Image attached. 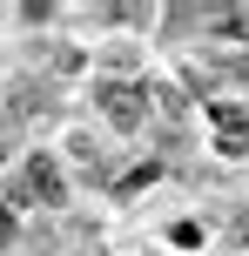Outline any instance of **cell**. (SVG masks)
I'll list each match as a JSON object with an SVG mask.
<instances>
[{"label": "cell", "mask_w": 249, "mask_h": 256, "mask_svg": "<svg viewBox=\"0 0 249 256\" xmlns=\"http://www.w3.org/2000/svg\"><path fill=\"white\" fill-rule=\"evenodd\" d=\"M27 189H34V196H47V202H61V168L34 155V162H27Z\"/></svg>", "instance_id": "obj_1"}]
</instances>
